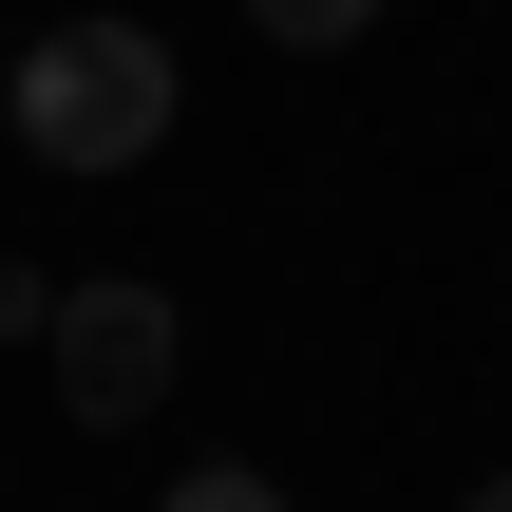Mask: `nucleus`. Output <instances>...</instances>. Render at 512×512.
Returning <instances> with one entry per match:
<instances>
[{"mask_svg":"<svg viewBox=\"0 0 512 512\" xmlns=\"http://www.w3.org/2000/svg\"><path fill=\"white\" fill-rule=\"evenodd\" d=\"M38 361H57L76 418H152V399H171V304H152V285H57Z\"/></svg>","mask_w":512,"mask_h":512,"instance_id":"f03ea898","label":"nucleus"},{"mask_svg":"<svg viewBox=\"0 0 512 512\" xmlns=\"http://www.w3.org/2000/svg\"><path fill=\"white\" fill-rule=\"evenodd\" d=\"M19 152H38V171H133V152H171V38H152V19H57V38L19 57Z\"/></svg>","mask_w":512,"mask_h":512,"instance_id":"f257e3e1","label":"nucleus"},{"mask_svg":"<svg viewBox=\"0 0 512 512\" xmlns=\"http://www.w3.org/2000/svg\"><path fill=\"white\" fill-rule=\"evenodd\" d=\"M38 323H57V285H38V266H0V342H38Z\"/></svg>","mask_w":512,"mask_h":512,"instance_id":"39448f33","label":"nucleus"},{"mask_svg":"<svg viewBox=\"0 0 512 512\" xmlns=\"http://www.w3.org/2000/svg\"><path fill=\"white\" fill-rule=\"evenodd\" d=\"M475 512H512V475H494V494H475Z\"/></svg>","mask_w":512,"mask_h":512,"instance_id":"423d86ee","label":"nucleus"},{"mask_svg":"<svg viewBox=\"0 0 512 512\" xmlns=\"http://www.w3.org/2000/svg\"><path fill=\"white\" fill-rule=\"evenodd\" d=\"M152 512H285V494H266V475H228V456H209V475H171V494H152Z\"/></svg>","mask_w":512,"mask_h":512,"instance_id":"20e7f679","label":"nucleus"},{"mask_svg":"<svg viewBox=\"0 0 512 512\" xmlns=\"http://www.w3.org/2000/svg\"><path fill=\"white\" fill-rule=\"evenodd\" d=\"M247 19H266V38H285V57H342V38H361V19H380V0H247Z\"/></svg>","mask_w":512,"mask_h":512,"instance_id":"7ed1b4c3","label":"nucleus"}]
</instances>
